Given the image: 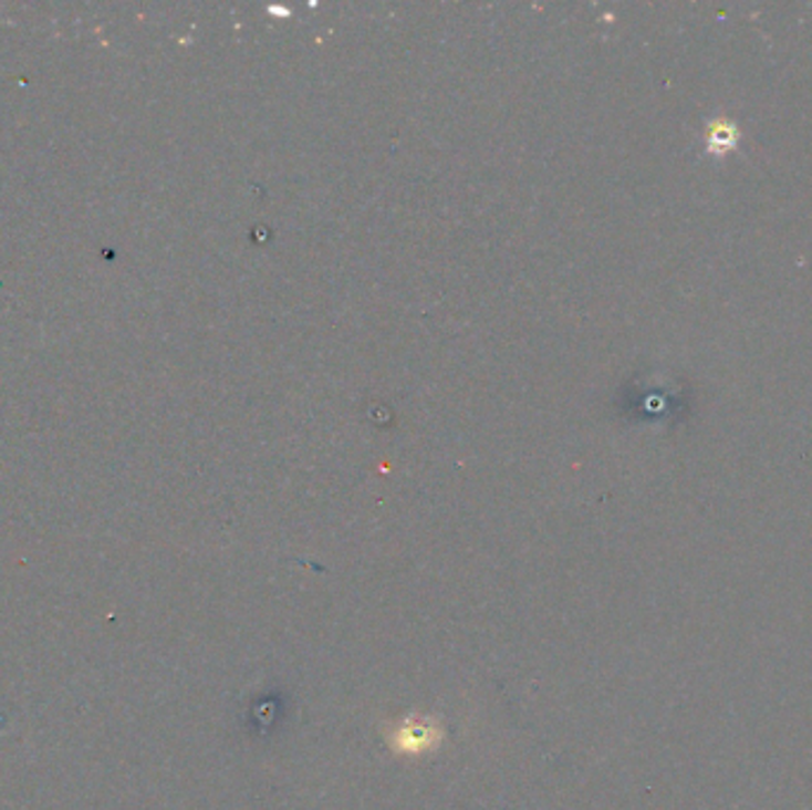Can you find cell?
Instances as JSON below:
<instances>
[{"mask_svg": "<svg viewBox=\"0 0 812 810\" xmlns=\"http://www.w3.org/2000/svg\"><path fill=\"white\" fill-rule=\"evenodd\" d=\"M739 143V128L729 122V120H712L708 126V136H706V145L710 155H725L735 148Z\"/></svg>", "mask_w": 812, "mask_h": 810, "instance_id": "1", "label": "cell"}]
</instances>
